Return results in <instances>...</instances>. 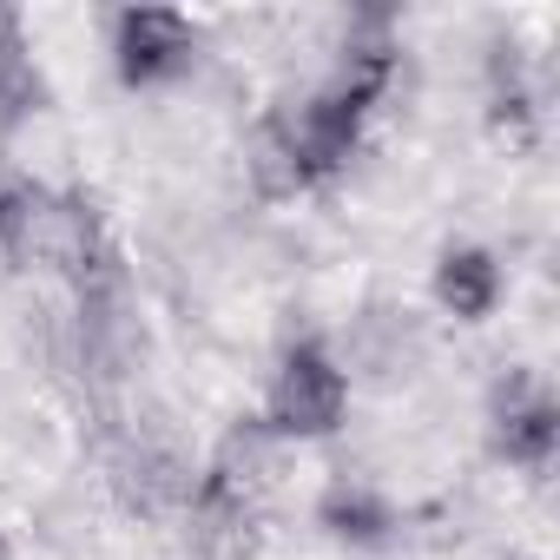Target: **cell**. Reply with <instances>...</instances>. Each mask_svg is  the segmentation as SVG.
I'll return each mask as SVG.
<instances>
[{"label":"cell","instance_id":"cell-6","mask_svg":"<svg viewBox=\"0 0 560 560\" xmlns=\"http://www.w3.org/2000/svg\"><path fill=\"white\" fill-rule=\"evenodd\" d=\"M317 527H324L330 540H343V547H383V540L396 534V508H389V494H376L370 481H337V488H324V501H317Z\"/></svg>","mask_w":560,"mask_h":560},{"label":"cell","instance_id":"cell-1","mask_svg":"<svg viewBox=\"0 0 560 560\" xmlns=\"http://www.w3.org/2000/svg\"><path fill=\"white\" fill-rule=\"evenodd\" d=\"M343 416H350V376L330 357V343H317V337L291 343L277 376H270V389H264L257 429L270 442H324V435L343 429Z\"/></svg>","mask_w":560,"mask_h":560},{"label":"cell","instance_id":"cell-9","mask_svg":"<svg viewBox=\"0 0 560 560\" xmlns=\"http://www.w3.org/2000/svg\"><path fill=\"white\" fill-rule=\"evenodd\" d=\"M521 560H527V553H521Z\"/></svg>","mask_w":560,"mask_h":560},{"label":"cell","instance_id":"cell-3","mask_svg":"<svg viewBox=\"0 0 560 560\" xmlns=\"http://www.w3.org/2000/svg\"><path fill=\"white\" fill-rule=\"evenodd\" d=\"M488 435H494V455L527 468V475H547L553 468V448H560V402L547 389V376L534 370H508L488 396Z\"/></svg>","mask_w":560,"mask_h":560},{"label":"cell","instance_id":"cell-5","mask_svg":"<svg viewBox=\"0 0 560 560\" xmlns=\"http://www.w3.org/2000/svg\"><path fill=\"white\" fill-rule=\"evenodd\" d=\"M40 106H47V80L34 67L27 21L14 8H0V139H14Z\"/></svg>","mask_w":560,"mask_h":560},{"label":"cell","instance_id":"cell-4","mask_svg":"<svg viewBox=\"0 0 560 560\" xmlns=\"http://www.w3.org/2000/svg\"><path fill=\"white\" fill-rule=\"evenodd\" d=\"M435 304L455 317V324H488L494 304H501V264L494 250L481 244H448L435 257Z\"/></svg>","mask_w":560,"mask_h":560},{"label":"cell","instance_id":"cell-7","mask_svg":"<svg viewBox=\"0 0 560 560\" xmlns=\"http://www.w3.org/2000/svg\"><path fill=\"white\" fill-rule=\"evenodd\" d=\"M488 106H494V126H501L514 145L534 139V93L521 86V60H514L508 47H501L494 67H488Z\"/></svg>","mask_w":560,"mask_h":560},{"label":"cell","instance_id":"cell-8","mask_svg":"<svg viewBox=\"0 0 560 560\" xmlns=\"http://www.w3.org/2000/svg\"><path fill=\"white\" fill-rule=\"evenodd\" d=\"M0 560H14V547H8V534H0Z\"/></svg>","mask_w":560,"mask_h":560},{"label":"cell","instance_id":"cell-2","mask_svg":"<svg viewBox=\"0 0 560 560\" xmlns=\"http://www.w3.org/2000/svg\"><path fill=\"white\" fill-rule=\"evenodd\" d=\"M198 60V21L178 8H119L113 14V73L132 93H159L185 80Z\"/></svg>","mask_w":560,"mask_h":560}]
</instances>
